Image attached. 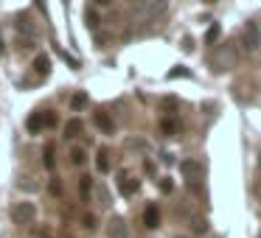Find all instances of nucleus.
Instances as JSON below:
<instances>
[{"instance_id": "nucleus-1", "label": "nucleus", "mask_w": 261, "mask_h": 238, "mask_svg": "<svg viewBox=\"0 0 261 238\" xmlns=\"http://www.w3.org/2000/svg\"><path fill=\"white\" fill-rule=\"evenodd\" d=\"M163 12H166V0H135L132 3V17L138 23H152Z\"/></svg>"}, {"instance_id": "nucleus-2", "label": "nucleus", "mask_w": 261, "mask_h": 238, "mask_svg": "<svg viewBox=\"0 0 261 238\" xmlns=\"http://www.w3.org/2000/svg\"><path fill=\"white\" fill-rule=\"evenodd\" d=\"M37 219V207L31 202H20L12 207V221L14 224H31Z\"/></svg>"}, {"instance_id": "nucleus-3", "label": "nucleus", "mask_w": 261, "mask_h": 238, "mask_svg": "<svg viewBox=\"0 0 261 238\" xmlns=\"http://www.w3.org/2000/svg\"><path fill=\"white\" fill-rule=\"evenodd\" d=\"M241 45L247 48V51H256V48L261 45V31H259L256 23H247L241 28Z\"/></svg>"}, {"instance_id": "nucleus-4", "label": "nucleus", "mask_w": 261, "mask_h": 238, "mask_svg": "<svg viewBox=\"0 0 261 238\" xmlns=\"http://www.w3.org/2000/svg\"><path fill=\"white\" fill-rule=\"evenodd\" d=\"M180 168H182V174L188 177V188H191V185L194 188H200V182H202V165L194 163V160H185Z\"/></svg>"}, {"instance_id": "nucleus-5", "label": "nucleus", "mask_w": 261, "mask_h": 238, "mask_svg": "<svg viewBox=\"0 0 261 238\" xmlns=\"http://www.w3.org/2000/svg\"><path fill=\"white\" fill-rule=\"evenodd\" d=\"M118 191H121V196H135V193L141 191V180L121 174V180H118Z\"/></svg>"}, {"instance_id": "nucleus-6", "label": "nucleus", "mask_w": 261, "mask_h": 238, "mask_svg": "<svg viewBox=\"0 0 261 238\" xmlns=\"http://www.w3.org/2000/svg\"><path fill=\"white\" fill-rule=\"evenodd\" d=\"M107 236L110 238H129V230H126V221L124 219H110V224H107Z\"/></svg>"}, {"instance_id": "nucleus-7", "label": "nucleus", "mask_w": 261, "mask_h": 238, "mask_svg": "<svg viewBox=\"0 0 261 238\" xmlns=\"http://www.w3.org/2000/svg\"><path fill=\"white\" fill-rule=\"evenodd\" d=\"M143 227H146V230H158V227H160L158 204H146V210H143Z\"/></svg>"}, {"instance_id": "nucleus-8", "label": "nucleus", "mask_w": 261, "mask_h": 238, "mask_svg": "<svg viewBox=\"0 0 261 238\" xmlns=\"http://www.w3.org/2000/svg\"><path fill=\"white\" fill-rule=\"evenodd\" d=\"M25 129H28V135H40V132L45 129V112L28 115V121H25Z\"/></svg>"}, {"instance_id": "nucleus-9", "label": "nucleus", "mask_w": 261, "mask_h": 238, "mask_svg": "<svg viewBox=\"0 0 261 238\" xmlns=\"http://www.w3.org/2000/svg\"><path fill=\"white\" fill-rule=\"evenodd\" d=\"M93 121H96V126L101 129L104 135H113V132H115V124H113V118H110V115L104 112V110H99V112L93 115Z\"/></svg>"}, {"instance_id": "nucleus-10", "label": "nucleus", "mask_w": 261, "mask_h": 238, "mask_svg": "<svg viewBox=\"0 0 261 238\" xmlns=\"http://www.w3.org/2000/svg\"><path fill=\"white\" fill-rule=\"evenodd\" d=\"M34 70L40 73V76H48V73H51V59H48L45 54H37L34 56Z\"/></svg>"}, {"instance_id": "nucleus-11", "label": "nucleus", "mask_w": 261, "mask_h": 238, "mask_svg": "<svg viewBox=\"0 0 261 238\" xmlns=\"http://www.w3.org/2000/svg\"><path fill=\"white\" fill-rule=\"evenodd\" d=\"M160 129H163V135H177V132H180V121H177V118H163V121H160Z\"/></svg>"}, {"instance_id": "nucleus-12", "label": "nucleus", "mask_w": 261, "mask_h": 238, "mask_svg": "<svg viewBox=\"0 0 261 238\" xmlns=\"http://www.w3.org/2000/svg\"><path fill=\"white\" fill-rule=\"evenodd\" d=\"M96 168L101 171V174L110 171V151H107V148H99V154H96Z\"/></svg>"}, {"instance_id": "nucleus-13", "label": "nucleus", "mask_w": 261, "mask_h": 238, "mask_svg": "<svg viewBox=\"0 0 261 238\" xmlns=\"http://www.w3.org/2000/svg\"><path fill=\"white\" fill-rule=\"evenodd\" d=\"M87 104H90V98H87V92H76V95L70 98V110H73V112H81V110H84Z\"/></svg>"}, {"instance_id": "nucleus-14", "label": "nucleus", "mask_w": 261, "mask_h": 238, "mask_svg": "<svg viewBox=\"0 0 261 238\" xmlns=\"http://www.w3.org/2000/svg\"><path fill=\"white\" fill-rule=\"evenodd\" d=\"M81 129H84V126H81L79 118H70L68 124H65V137H79Z\"/></svg>"}, {"instance_id": "nucleus-15", "label": "nucleus", "mask_w": 261, "mask_h": 238, "mask_svg": "<svg viewBox=\"0 0 261 238\" xmlns=\"http://www.w3.org/2000/svg\"><path fill=\"white\" fill-rule=\"evenodd\" d=\"M42 163H45L48 171L57 168V160H54V143H48V146H45V151H42Z\"/></svg>"}, {"instance_id": "nucleus-16", "label": "nucleus", "mask_w": 261, "mask_h": 238, "mask_svg": "<svg viewBox=\"0 0 261 238\" xmlns=\"http://www.w3.org/2000/svg\"><path fill=\"white\" fill-rule=\"evenodd\" d=\"M17 31H25V34L28 37H34V25H31V20H28V17H17Z\"/></svg>"}, {"instance_id": "nucleus-17", "label": "nucleus", "mask_w": 261, "mask_h": 238, "mask_svg": "<svg viewBox=\"0 0 261 238\" xmlns=\"http://www.w3.org/2000/svg\"><path fill=\"white\" fill-rule=\"evenodd\" d=\"M219 37H222V25H216V23H214L211 28H208V34H205V42H208V45H214Z\"/></svg>"}, {"instance_id": "nucleus-18", "label": "nucleus", "mask_w": 261, "mask_h": 238, "mask_svg": "<svg viewBox=\"0 0 261 238\" xmlns=\"http://www.w3.org/2000/svg\"><path fill=\"white\" fill-rule=\"evenodd\" d=\"M84 160H87L84 157V148H79V146L70 148V163H73V165H84Z\"/></svg>"}, {"instance_id": "nucleus-19", "label": "nucleus", "mask_w": 261, "mask_h": 238, "mask_svg": "<svg viewBox=\"0 0 261 238\" xmlns=\"http://www.w3.org/2000/svg\"><path fill=\"white\" fill-rule=\"evenodd\" d=\"M90 177H79V191H81V199H84V202H87V199H90Z\"/></svg>"}, {"instance_id": "nucleus-20", "label": "nucleus", "mask_w": 261, "mask_h": 238, "mask_svg": "<svg viewBox=\"0 0 261 238\" xmlns=\"http://www.w3.org/2000/svg\"><path fill=\"white\" fill-rule=\"evenodd\" d=\"M57 54H59V56H62V59H65V62H68V65H70V68H73V70L79 68V59L68 56V54H65V51H62V48H57Z\"/></svg>"}, {"instance_id": "nucleus-21", "label": "nucleus", "mask_w": 261, "mask_h": 238, "mask_svg": "<svg viewBox=\"0 0 261 238\" xmlns=\"http://www.w3.org/2000/svg\"><path fill=\"white\" fill-rule=\"evenodd\" d=\"M84 20H87V28H96V25H99V14L87 9V14H84Z\"/></svg>"}, {"instance_id": "nucleus-22", "label": "nucleus", "mask_w": 261, "mask_h": 238, "mask_svg": "<svg viewBox=\"0 0 261 238\" xmlns=\"http://www.w3.org/2000/svg\"><path fill=\"white\" fill-rule=\"evenodd\" d=\"M57 126V112H45V129H54Z\"/></svg>"}, {"instance_id": "nucleus-23", "label": "nucleus", "mask_w": 261, "mask_h": 238, "mask_svg": "<svg viewBox=\"0 0 261 238\" xmlns=\"http://www.w3.org/2000/svg\"><path fill=\"white\" fill-rule=\"evenodd\" d=\"M126 148H143V151H146V143H143V140H126Z\"/></svg>"}, {"instance_id": "nucleus-24", "label": "nucleus", "mask_w": 261, "mask_h": 238, "mask_svg": "<svg viewBox=\"0 0 261 238\" xmlns=\"http://www.w3.org/2000/svg\"><path fill=\"white\" fill-rule=\"evenodd\" d=\"M171 188H174V182L166 177V180H160V191H166V193H171Z\"/></svg>"}, {"instance_id": "nucleus-25", "label": "nucleus", "mask_w": 261, "mask_h": 238, "mask_svg": "<svg viewBox=\"0 0 261 238\" xmlns=\"http://www.w3.org/2000/svg\"><path fill=\"white\" fill-rule=\"evenodd\" d=\"M180 76H188V70L177 68V70H171V73H169V79H180Z\"/></svg>"}, {"instance_id": "nucleus-26", "label": "nucleus", "mask_w": 261, "mask_h": 238, "mask_svg": "<svg viewBox=\"0 0 261 238\" xmlns=\"http://www.w3.org/2000/svg\"><path fill=\"white\" fill-rule=\"evenodd\" d=\"M84 227H87V230H96V219H93V216H84Z\"/></svg>"}, {"instance_id": "nucleus-27", "label": "nucleus", "mask_w": 261, "mask_h": 238, "mask_svg": "<svg viewBox=\"0 0 261 238\" xmlns=\"http://www.w3.org/2000/svg\"><path fill=\"white\" fill-rule=\"evenodd\" d=\"M99 199H101V204H110V196H107L104 188H99Z\"/></svg>"}, {"instance_id": "nucleus-28", "label": "nucleus", "mask_w": 261, "mask_h": 238, "mask_svg": "<svg viewBox=\"0 0 261 238\" xmlns=\"http://www.w3.org/2000/svg\"><path fill=\"white\" fill-rule=\"evenodd\" d=\"M37 3V9H40V12H45L48 14V6H45V0H34Z\"/></svg>"}, {"instance_id": "nucleus-29", "label": "nucleus", "mask_w": 261, "mask_h": 238, "mask_svg": "<svg viewBox=\"0 0 261 238\" xmlns=\"http://www.w3.org/2000/svg\"><path fill=\"white\" fill-rule=\"evenodd\" d=\"M59 191H62V185H59V182L54 180V182H51V193H59Z\"/></svg>"}, {"instance_id": "nucleus-30", "label": "nucleus", "mask_w": 261, "mask_h": 238, "mask_svg": "<svg viewBox=\"0 0 261 238\" xmlns=\"http://www.w3.org/2000/svg\"><path fill=\"white\" fill-rule=\"evenodd\" d=\"M96 3H99V6H110V3H113V0H96Z\"/></svg>"}, {"instance_id": "nucleus-31", "label": "nucleus", "mask_w": 261, "mask_h": 238, "mask_svg": "<svg viewBox=\"0 0 261 238\" xmlns=\"http://www.w3.org/2000/svg\"><path fill=\"white\" fill-rule=\"evenodd\" d=\"M3 51H6V48H3V37H0V54H3Z\"/></svg>"}, {"instance_id": "nucleus-32", "label": "nucleus", "mask_w": 261, "mask_h": 238, "mask_svg": "<svg viewBox=\"0 0 261 238\" xmlns=\"http://www.w3.org/2000/svg\"><path fill=\"white\" fill-rule=\"evenodd\" d=\"M259 165H261V154H259Z\"/></svg>"}]
</instances>
